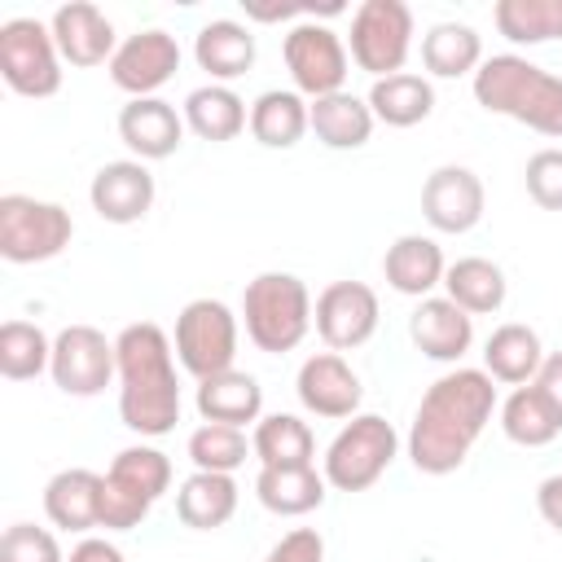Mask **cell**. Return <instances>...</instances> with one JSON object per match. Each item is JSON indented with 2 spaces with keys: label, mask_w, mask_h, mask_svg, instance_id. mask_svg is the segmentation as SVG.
Listing matches in <instances>:
<instances>
[{
  "label": "cell",
  "mask_w": 562,
  "mask_h": 562,
  "mask_svg": "<svg viewBox=\"0 0 562 562\" xmlns=\"http://www.w3.org/2000/svg\"><path fill=\"white\" fill-rule=\"evenodd\" d=\"M176 360L202 382L237 360V316L220 299H193L176 316Z\"/></svg>",
  "instance_id": "cell-10"
},
{
  "label": "cell",
  "mask_w": 562,
  "mask_h": 562,
  "mask_svg": "<svg viewBox=\"0 0 562 562\" xmlns=\"http://www.w3.org/2000/svg\"><path fill=\"white\" fill-rule=\"evenodd\" d=\"M193 57L215 83H228L255 66V35L233 18H215L193 35Z\"/></svg>",
  "instance_id": "cell-24"
},
{
  "label": "cell",
  "mask_w": 562,
  "mask_h": 562,
  "mask_svg": "<svg viewBox=\"0 0 562 562\" xmlns=\"http://www.w3.org/2000/svg\"><path fill=\"white\" fill-rule=\"evenodd\" d=\"M483 180L470 167L443 162L422 184V215L435 233H470L483 220Z\"/></svg>",
  "instance_id": "cell-15"
},
{
  "label": "cell",
  "mask_w": 562,
  "mask_h": 562,
  "mask_svg": "<svg viewBox=\"0 0 562 562\" xmlns=\"http://www.w3.org/2000/svg\"><path fill=\"white\" fill-rule=\"evenodd\" d=\"M53 364V342L40 325L31 321H4L0 325V373L9 382L40 378Z\"/></svg>",
  "instance_id": "cell-37"
},
{
  "label": "cell",
  "mask_w": 562,
  "mask_h": 562,
  "mask_svg": "<svg viewBox=\"0 0 562 562\" xmlns=\"http://www.w3.org/2000/svg\"><path fill=\"white\" fill-rule=\"evenodd\" d=\"M105 70H110L114 88H123L132 101L136 97H154L180 70V44H176V35H167L158 26L154 31H136L114 48Z\"/></svg>",
  "instance_id": "cell-14"
},
{
  "label": "cell",
  "mask_w": 562,
  "mask_h": 562,
  "mask_svg": "<svg viewBox=\"0 0 562 562\" xmlns=\"http://www.w3.org/2000/svg\"><path fill=\"white\" fill-rule=\"evenodd\" d=\"M413 48V9L404 0H364L351 13V31H347V53L351 61L373 75H400Z\"/></svg>",
  "instance_id": "cell-8"
},
{
  "label": "cell",
  "mask_w": 562,
  "mask_h": 562,
  "mask_svg": "<svg viewBox=\"0 0 562 562\" xmlns=\"http://www.w3.org/2000/svg\"><path fill=\"white\" fill-rule=\"evenodd\" d=\"M294 391H299V404L316 417H329V422H342V417H356L360 408V378L356 369L338 356V351H316L303 360L299 378H294Z\"/></svg>",
  "instance_id": "cell-16"
},
{
  "label": "cell",
  "mask_w": 562,
  "mask_h": 562,
  "mask_svg": "<svg viewBox=\"0 0 562 562\" xmlns=\"http://www.w3.org/2000/svg\"><path fill=\"white\" fill-rule=\"evenodd\" d=\"M0 562H61V544L35 522H13L0 536Z\"/></svg>",
  "instance_id": "cell-39"
},
{
  "label": "cell",
  "mask_w": 562,
  "mask_h": 562,
  "mask_svg": "<svg viewBox=\"0 0 562 562\" xmlns=\"http://www.w3.org/2000/svg\"><path fill=\"white\" fill-rule=\"evenodd\" d=\"M536 505H540V518H544L553 531H562V474H553V479H544V483L536 487Z\"/></svg>",
  "instance_id": "cell-43"
},
{
  "label": "cell",
  "mask_w": 562,
  "mask_h": 562,
  "mask_svg": "<svg viewBox=\"0 0 562 562\" xmlns=\"http://www.w3.org/2000/svg\"><path fill=\"white\" fill-rule=\"evenodd\" d=\"M395 452H400L395 426L386 417H378V413H356L334 435V443L325 448V470L321 474L338 492H364L391 470Z\"/></svg>",
  "instance_id": "cell-6"
},
{
  "label": "cell",
  "mask_w": 562,
  "mask_h": 562,
  "mask_svg": "<svg viewBox=\"0 0 562 562\" xmlns=\"http://www.w3.org/2000/svg\"><path fill=\"white\" fill-rule=\"evenodd\" d=\"M307 105H312V101H303V97L290 92V88H268V92H259L255 105H250V136H255L259 145H268V149H290V145H299L303 132L312 127V123H307Z\"/></svg>",
  "instance_id": "cell-31"
},
{
  "label": "cell",
  "mask_w": 562,
  "mask_h": 562,
  "mask_svg": "<svg viewBox=\"0 0 562 562\" xmlns=\"http://www.w3.org/2000/svg\"><path fill=\"white\" fill-rule=\"evenodd\" d=\"M119 140L140 162L171 158L184 140V114H176V105L162 97H136L119 110Z\"/></svg>",
  "instance_id": "cell-18"
},
{
  "label": "cell",
  "mask_w": 562,
  "mask_h": 562,
  "mask_svg": "<svg viewBox=\"0 0 562 562\" xmlns=\"http://www.w3.org/2000/svg\"><path fill=\"white\" fill-rule=\"evenodd\" d=\"M53 382L66 391V395H101L110 386V378H119V351L114 342L92 329V325H66L57 338H53V364H48Z\"/></svg>",
  "instance_id": "cell-12"
},
{
  "label": "cell",
  "mask_w": 562,
  "mask_h": 562,
  "mask_svg": "<svg viewBox=\"0 0 562 562\" xmlns=\"http://www.w3.org/2000/svg\"><path fill=\"white\" fill-rule=\"evenodd\" d=\"M48 31H53V40H57V53H61V61H70V66H110V57H114V26H110V18L97 9V4H88V0H70V4H61L53 18H48Z\"/></svg>",
  "instance_id": "cell-19"
},
{
  "label": "cell",
  "mask_w": 562,
  "mask_h": 562,
  "mask_svg": "<svg viewBox=\"0 0 562 562\" xmlns=\"http://www.w3.org/2000/svg\"><path fill=\"white\" fill-rule=\"evenodd\" d=\"M474 101L487 114H505L540 136H562V75L518 53L483 57L474 70Z\"/></svg>",
  "instance_id": "cell-3"
},
{
  "label": "cell",
  "mask_w": 562,
  "mask_h": 562,
  "mask_svg": "<svg viewBox=\"0 0 562 562\" xmlns=\"http://www.w3.org/2000/svg\"><path fill=\"white\" fill-rule=\"evenodd\" d=\"M408 338L426 360L457 364L474 342V316L461 312L452 299H422L408 316Z\"/></svg>",
  "instance_id": "cell-20"
},
{
  "label": "cell",
  "mask_w": 562,
  "mask_h": 562,
  "mask_svg": "<svg viewBox=\"0 0 562 562\" xmlns=\"http://www.w3.org/2000/svg\"><path fill=\"white\" fill-rule=\"evenodd\" d=\"M263 562H325V540H321V531H312V527H294L290 536H281V540L268 549Z\"/></svg>",
  "instance_id": "cell-41"
},
{
  "label": "cell",
  "mask_w": 562,
  "mask_h": 562,
  "mask_svg": "<svg viewBox=\"0 0 562 562\" xmlns=\"http://www.w3.org/2000/svg\"><path fill=\"white\" fill-rule=\"evenodd\" d=\"M250 123L246 114V101L228 88V83H202L184 97V127L211 145H224L233 140L241 127Z\"/></svg>",
  "instance_id": "cell-28"
},
{
  "label": "cell",
  "mask_w": 562,
  "mask_h": 562,
  "mask_svg": "<svg viewBox=\"0 0 562 562\" xmlns=\"http://www.w3.org/2000/svg\"><path fill=\"white\" fill-rule=\"evenodd\" d=\"M492 18L509 44L562 40V0H496Z\"/></svg>",
  "instance_id": "cell-36"
},
{
  "label": "cell",
  "mask_w": 562,
  "mask_h": 562,
  "mask_svg": "<svg viewBox=\"0 0 562 562\" xmlns=\"http://www.w3.org/2000/svg\"><path fill=\"white\" fill-rule=\"evenodd\" d=\"M422 61L435 79H461L483 66V40L465 22H435L422 35Z\"/></svg>",
  "instance_id": "cell-33"
},
{
  "label": "cell",
  "mask_w": 562,
  "mask_h": 562,
  "mask_svg": "<svg viewBox=\"0 0 562 562\" xmlns=\"http://www.w3.org/2000/svg\"><path fill=\"white\" fill-rule=\"evenodd\" d=\"M325 474L316 465H263L255 479V496L263 509L281 514V518H299L312 514L325 501Z\"/></svg>",
  "instance_id": "cell-26"
},
{
  "label": "cell",
  "mask_w": 562,
  "mask_h": 562,
  "mask_svg": "<svg viewBox=\"0 0 562 562\" xmlns=\"http://www.w3.org/2000/svg\"><path fill=\"white\" fill-rule=\"evenodd\" d=\"M75 237V220L57 202H40L26 193L0 198V259L9 263H44L57 259Z\"/></svg>",
  "instance_id": "cell-7"
},
{
  "label": "cell",
  "mask_w": 562,
  "mask_h": 562,
  "mask_svg": "<svg viewBox=\"0 0 562 562\" xmlns=\"http://www.w3.org/2000/svg\"><path fill=\"white\" fill-rule=\"evenodd\" d=\"M527 193L544 211H562V149H536L527 158Z\"/></svg>",
  "instance_id": "cell-40"
},
{
  "label": "cell",
  "mask_w": 562,
  "mask_h": 562,
  "mask_svg": "<svg viewBox=\"0 0 562 562\" xmlns=\"http://www.w3.org/2000/svg\"><path fill=\"white\" fill-rule=\"evenodd\" d=\"M250 439L237 426H220V422H202L189 435V461L193 470H215V474H233L246 457H250Z\"/></svg>",
  "instance_id": "cell-38"
},
{
  "label": "cell",
  "mask_w": 562,
  "mask_h": 562,
  "mask_svg": "<svg viewBox=\"0 0 562 562\" xmlns=\"http://www.w3.org/2000/svg\"><path fill=\"white\" fill-rule=\"evenodd\" d=\"M0 79L18 97H53L61 88V53L44 22L9 18L0 26Z\"/></svg>",
  "instance_id": "cell-9"
},
{
  "label": "cell",
  "mask_w": 562,
  "mask_h": 562,
  "mask_svg": "<svg viewBox=\"0 0 562 562\" xmlns=\"http://www.w3.org/2000/svg\"><path fill=\"white\" fill-rule=\"evenodd\" d=\"M501 430L505 439H514L518 448H544L562 435V422L558 413L544 404V395L527 382V386H514L501 404Z\"/></svg>",
  "instance_id": "cell-35"
},
{
  "label": "cell",
  "mask_w": 562,
  "mask_h": 562,
  "mask_svg": "<svg viewBox=\"0 0 562 562\" xmlns=\"http://www.w3.org/2000/svg\"><path fill=\"white\" fill-rule=\"evenodd\" d=\"M378 316H382L378 294L364 281H329L316 294V307H312V325H316V334L325 338L329 351L364 347L378 329Z\"/></svg>",
  "instance_id": "cell-13"
},
{
  "label": "cell",
  "mask_w": 562,
  "mask_h": 562,
  "mask_svg": "<svg viewBox=\"0 0 562 562\" xmlns=\"http://www.w3.org/2000/svg\"><path fill=\"white\" fill-rule=\"evenodd\" d=\"M369 110L373 119H382L386 127H413L422 119H430L435 110V88L430 79L413 75V70H400V75H386V79H373L369 88Z\"/></svg>",
  "instance_id": "cell-30"
},
{
  "label": "cell",
  "mask_w": 562,
  "mask_h": 562,
  "mask_svg": "<svg viewBox=\"0 0 562 562\" xmlns=\"http://www.w3.org/2000/svg\"><path fill=\"white\" fill-rule=\"evenodd\" d=\"M307 123L316 132L321 145L329 149H360L369 136H373V110L369 101L351 97V92H334V97H321L307 105Z\"/></svg>",
  "instance_id": "cell-29"
},
{
  "label": "cell",
  "mask_w": 562,
  "mask_h": 562,
  "mask_svg": "<svg viewBox=\"0 0 562 562\" xmlns=\"http://www.w3.org/2000/svg\"><path fill=\"white\" fill-rule=\"evenodd\" d=\"M241 316H246V338L259 351L285 356L312 329V294L294 272H259L241 290Z\"/></svg>",
  "instance_id": "cell-4"
},
{
  "label": "cell",
  "mask_w": 562,
  "mask_h": 562,
  "mask_svg": "<svg viewBox=\"0 0 562 562\" xmlns=\"http://www.w3.org/2000/svg\"><path fill=\"white\" fill-rule=\"evenodd\" d=\"M171 487V461L158 448H123L105 470L101 492V527L105 531H132L149 518L154 501Z\"/></svg>",
  "instance_id": "cell-5"
},
{
  "label": "cell",
  "mask_w": 562,
  "mask_h": 562,
  "mask_svg": "<svg viewBox=\"0 0 562 562\" xmlns=\"http://www.w3.org/2000/svg\"><path fill=\"white\" fill-rule=\"evenodd\" d=\"M101 492H105V474L83 465L57 470L44 487V514L61 531H92L101 527Z\"/></svg>",
  "instance_id": "cell-21"
},
{
  "label": "cell",
  "mask_w": 562,
  "mask_h": 562,
  "mask_svg": "<svg viewBox=\"0 0 562 562\" xmlns=\"http://www.w3.org/2000/svg\"><path fill=\"white\" fill-rule=\"evenodd\" d=\"M198 413H202V422H220V426H237L241 430L246 422H259L263 386H259L255 373L224 369V373L198 382Z\"/></svg>",
  "instance_id": "cell-23"
},
{
  "label": "cell",
  "mask_w": 562,
  "mask_h": 562,
  "mask_svg": "<svg viewBox=\"0 0 562 562\" xmlns=\"http://www.w3.org/2000/svg\"><path fill=\"white\" fill-rule=\"evenodd\" d=\"M281 53H285V70H290L299 97L321 101V97L342 92L347 70H351V53H347L338 31H329L321 22H299L285 31Z\"/></svg>",
  "instance_id": "cell-11"
},
{
  "label": "cell",
  "mask_w": 562,
  "mask_h": 562,
  "mask_svg": "<svg viewBox=\"0 0 562 562\" xmlns=\"http://www.w3.org/2000/svg\"><path fill=\"white\" fill-rule=\"evenodd\" d=\"M88 202L105 224H136L154 206V176L140 158L105 162L88 184Z\"/></svg>",
  "instance_id": "cell-17"
},
{
  "label": "cell",
  "mask_w": 562,
  "mask_h": 562,
  "mask_svg": "<svg viewBox=\"0 0 562 562\" xmlns=\"http://www.w3.org/2000/svg\"><path fill=\"white\" fill-rule=\"evenodd\" d=\"M176 514L184 527L193 531H215L237 514V483L233 474H215V470H193L180 492H176Z\"/></svg>",
  "instance_id": "cell-27"
},
{
  "label": "cell",
  "mask_w": 562,
  "mask_h": 562,
  "mask_svg": "<svg viewBox=\"0 0 562 562\" xmlns=\"http://www.w3.org/2000/svg\"><path fill=\"white\" fill-rule=\"evenodd\" d=\"M540 360H544L540 334L531 325H518V321L492 329V338L483 347V373L492 382H505V386H527L540 373Z\"/></svg>",
  "instance_id": "cell-25"
},
{
  "label": "cell",
  "mask_w": 562,
  "mask_h": 562,
  "mask_svg": "<svg viewBox=\"0 0 562 562\" xmlns=\"http://www.w3.org/2000/svg\"><path fill=\"white\" fill-rule=\"evenodd\" d=\"M250 448H255L259 465H312V457H316L312 426L294 413L259 417L255 435H250Z\"/></svg>",
  "instance_id": "cell-34"
},
{
  "label": "cell",
  "mask_w": 562,
  "mask_h": 562,
  "mask_svg": "<svg viewBox=\"0 0 562 562\" xmlns=\"http://www.w3.org/2000/svg\"><path fill=\"white\" fill-rule=\"evenodd\" d=\"M443 299H452L470 316L501 312V303H505V272L492 259H483V255H465V259L448 263V272H443Z\"/></svg>",
  "instance_id": "cell-32"
},
{
  "label": "cell",
  "mask_w": 562,
  "mask_h": 562,
  "mask_svg": "<svg viewBox=\"0 0 562 562\" xmlns=\"http://www.w3.org/2000/svg\"><path fill=\"white\" fill-rule=\"evenodd\" d=\"M496 413V386L483 369L435 378L408 426V457L422 474H452Z\"/></svg>",
  "instance_id": "cell-1"
},
{
  "label": "cell",
  "mask_w": 562,
  "mask_h": 562,
  "mask_svg": "<svg viewBox=\"0 0 562 562\" xmlns=\"http://www.w3.org/2000/svg\"><path fill=\"white\" fill-rule=\"evenodd\" d=\"M443 250L435 237H422V233H404L386 246L382 255V277L391 290L408 294V299H430L435 285H443Z\"/></svg>",
  "instance_id": "cell-22"
},
{
  "label": "cell",
  "mask_w": 562,
  "mask_h": 562,
  "mask_svg": "<svg viewBox=\"0 0 562 562\" xmlns=\"http://www.w3.org/2000/svg\"><path fill=\"white\" fill-rule=\"evenodd\" d=\"M119 351V417L127 430L158 439L180 422V382L171 338L154 321H136L114 338Z\"/></svg>",
  "instance_id": "cell-2"
},
{
  "label": "cell",
  "mask_w": 562,
  "mask_h": 562,
  "mask_svg": "<svg viewBox=\"0 0 562 562\" xmlns=\"http://www.w3.org/2000/svg\"><path fill=\"white\" fill-rule=\"evenodd\" d=\"M531 386L544 395V404L558 413V422H562V351H553V356H544L540 360V373L531 378Z\"/></svg>",
  "instance_id": "cell-42"
},
{
  "label": "cell",
  "mask_w": 562,
  "mask_h": 562,
  "mask_svg": "<svg viewBox=\"0 0 562 562\" xmlns=\"http://www.w3.org/2000/svg\"><path fill=\"white\" fill-rule=\"evenodd\" d=\"M70 562H123V553H119V544H110L101 536H83L70 549Z\"/></svg>",
  "instance_id": "cell-44"
}]
</instances>
